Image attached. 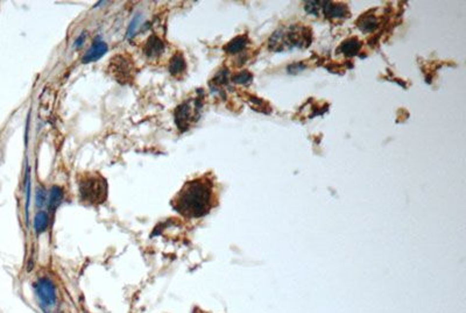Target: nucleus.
Instances as JSON below:
<instances>
[{
    "label": "nucleus",
    "instance_id": "f257e3e1",
    "mask_svg": "<svg viewBox=\"0 0 466 313\" xmlns=\"http://www.w3.org/2000/svg\"><path fill=\"white\" fill-rule=\"evenodd\" d=\"M214 187L206 178H197L184 184L173 200V208L188 218H201L212 208Z\"/></svg>",
    "mask_w": 466,
    "mask_h": 313
},
{
    "label": "nucleus",
    "instance_id": "f03ea898",
    "mask_svg": "<svg viewBox=\"0 0 466 313\" xmlns=\"http://www.w3.org/2000/svg\"><path fill=\"white\" fill-rule=\"evenodd\" d=\"M81 202L87 205H99L108 197V183L99 174L86 173L78 177Z\"/></svg>",
    "mask_w": 466,
    "mask_h": 313
},
{
    "label": "nucleus",
    "instance_id": "7ed1b4c3",
    "mask_svg": "<svg viewBox=\"0 0 466 313\" xmlns=\"http://www.w3.org/2000/svg\"><path fill=\"white\" fill-rule=\"evenodd\" d=\"M109 71L118 83L128 84L134 79L136 69H134L133 61L128 56L117 55L111 59Z\"/></svg>",
    "mask_w": 466,
    "mask_h": 313
},
{
    "label": "nucleus",
    "instance_id": "20e7f679",
    "mask_svg": "<svg viewBox=\"0 0 466 313\" xmlns=\"http://www.w3.org/2000/svg\"><path fill=\"white\" fill-rule=\"evenodd\" d=\"M199 107L201 106L197 100H188L184 104L178 106L175 111V121L181 130H187L192 124L193 118L197 119Z\"/></svg>",
    "mask_w": 466,
    "mask_h": 313
},
{
    "label": "nucleus",
    "instance_id": "39448f33",
    "mask_svg": "<svg viewBox=\"0 0 466 313\" xmlns=\"http://www.w3.org/2000/svg\"><path fill=\"white\" fill-rule=\"evenodd\" d=\"M34 289H35L36 297L42 308L48 309L54 306L56 302V291L54 283L49 278H39L34 284Z\"/></svg>",
    "mask_w": 466,
    "mask_h": 313
},
{
    "label": "nucleus",
    "instance_id": "423d86ee",
    "mask_svg": "<svg viewBox=\"0 0 466 313\" xmlns=\"http://www.w3.org/2000/svg\"><path fill=\"white\" fill-rule=\"evenodd\" d=\"M106 52H108V45L102 40L96 39L91 48L84 55L82 59L83 63H90V62H95L97 59L102 58L106 54Z\"/></svg>",
    "mask_w": 466,
    "mask_h": 313
},
{
    "label": "nucleus",
    "instance_id": "0eeeda50",
    "mask_svg": "<svg viewBox=\"0 0 466 313\" xmlns=\"http://www.w3.org/2000/svg\"><path fill=\"white\" fill-rule=\"evenodd\" d=\"M164 49V42H162L156 35H152L148 37V40H147L145 48H143V52H145V55L148 56V57H158L159 55L162 54Z\"/></svg>",
    "mask_w": 466,
    "mask_h": 313
},
{
    "label": "nucleus",
    "instance_id": "6e6552de",
    "mask_svg": "<svg viewBox=\"0 0 466 313\" xmlns=\"http://www.w3.org/2000/svg\"><path fill=\"white\" fill-rule=\"evenodd\" d=\"M324 12L325 15L328 18H332V19H338V18H344L348 17V8L346 6H344L342 4H333V2H327L324 6Z\"/></svg>",
    "mask_w": 466,
    "mask_h": 313
},
{
    "label": "nucleus",
    "instance_id": "1a4fd4ad",
    "mask_svg": "<svg viewBox=\"0 0 466 313\" xmlns=\"http://www.w3.org/2000/svg\"><path fill=\"white\" fill-rule=\"evenodd\" d=\"M186 70V59L181 52H176L169 62V71L171 75L177 76Z\"/></svg>",
    "mask_w": 466,
    "mask_h": 313
},
{
    "label": "nucleus",
    "instance_id": "9d476101",
    "mask_svg": "<svg viewBox=\"0 0 466 313\" xmlns=\"http://www.w3.org/2000/svg\"><path fill=\"white\" fill-rule=\"evenodd\" d=\"M62 199H63V190L59 186H53L48 197L49 209H51V211H55V209L58 208L59 204L62 203Z\"/></svg>",
    "mask_w": 466,
    "mask_h": 313
},
{
    "label": "nucleus",
    "instance_id": "9b49d317",
    "mask_svg": "<svg viewBox=\"0 0 466 313\" xmlns=\"http://www.w3.org/2000/svg\"><path fill=\"white\" fill-rule=\"evenodd\" d=\"M361 48L360 41L356 39H349L340 46V52L345 56H355Z\"/></svg>",
    "mask_w": 466,
    "mask_h": 313
},
{
    "label": "nucleus",
    "instance_id": "f8f14e48",
    "mask_svg": "<svg viewBox=\"0 0 466 313\" xmlns=\"http://www.w3.org/2000/svg\"><path fill=\"white\" fill-rule=\"evenodd\" d=\"M358 26L362 30V32L371 33V32H373V30L377 29L378 21H377V19H375V17H373V15H366V17L360 18V20H359V23H358Z\"/></svg>",
    "mask_w": 466,
    "mask_h": 313
},
{
    "label": "nucleus",
    "instance_id": "ddd939ff",
    "mask_svg": "<svg viewBox=\"0 0 466 313\" xmlns=\"http://www.w3.org/2000/svg\"><path fill=\"white\" fill-rule=\"evenodd\" d=\"M246 45V36H238L236 39H233L232 41L227 43V46L225 47V50H226L229 54H236V52H242V50L245 48Z\"/></svg>",
    "mask_w": 466,
    "mask_h": 313
},
{
    "label": "nucleus",
    "instance_id": "4468645a",
    "mask_svg": "<svg viewBox=\"0 0 466 313\" xmlns=\"http://www.w3.org/2000/svg\"><path fill=\"white\" fill-rule=\"evenodd\" d=\"M48 215H47L46 212H39V213L35 215V219H34V227H35L36 233L40 234L42 233V232H45L47 227H48Z\"/></svg>",
    "mask_w": 466,
    "mask_h": 313
},
{
    "label": "nucleus",
    "instance_id": "2eb2a0df",
    "mask_svg": "<svg viewBox=\"0 0 466 313\" xmlns=\"http://www.w3.org/2000/svg\"><path fill=\"white\" fill-rule=\"evenodd\" d=\"M232 79H233L234 83L246 84V83L251 82V80H252V75L249 73H247V71H243V73L237 74L236 76L232 78Z\"/></svg>",
    "mask_w": 466,
    "mask_h": 313
},
{
    "label": "nucleus",
    "instance_id": "dca6fc26",
    "mask_svg": "<svg viewBox=\"0 0 466 313\" xmlns=\"http://www.w3.org/2000/svg\"><path fill=\"white\" fill-rule=\"evenodd\" d=\"M47 199H48V198H47V193H46L45 190L39 189L36 191V205L37 206H40V208H41V206L45 205Z\"/></svg>",
    "mask_w": 466,
    "mask_h": 313
},
{
    "label": "nucleus",
    "instance_id": "f3484780",
    "mask_svg": "<svg viewBox=\"0 0 466 313\" xmlns=\"http://www.w3.org/2000/svg\"><path fill=\"white\" fill-rule=\"evenodd\" d=\"M139 21H140V17L134 18V20L132 21V24H131L130 28H128V36L133 35L134 30H136V27H137V25H139Z\"/></svg>",
    "mask_w": 466,
    "mask_h": 313
},
{
    "label": "nucleus",
    "instance_id": "a211bd4d",
    "mask_svg": "<svg viewBox=\"0 0 466 313\" xmlns=\"http://www.w3.org/2000/svg\"><path fill=\"white\" fill-rule=\"evenodd\" d=\"M85 37H86V34L83 33L82 36H80V37H78V39L76 40V42H75V47L82 46L83 42H84V40H85Z\"/></svg>",
    "mask_w": 466,
    "mask_h": 313
}]
</instances>
